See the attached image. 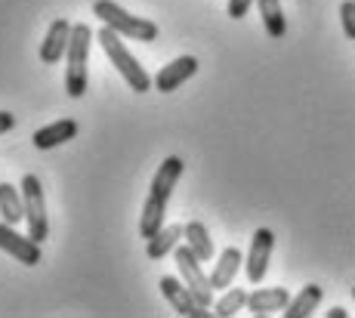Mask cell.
Returning <instances> with one entry per match:
<instances>
[{"label": "cell", "instance_id": "cell-1", "mask_svg": "<svg viewBox=\"0 0 355 318\" xmlns=\"http://www.w3.org/2000/svg\"><path fill=\"white\" fill-rule=\"evenodd\" d=\"M182 170H186V164H182L180 154L164 158V164L155 170V179H152V186H148L146 204H142V213H139V235L142 238H152V235L164 226V213H167L170 195H173Z\"/></svg>", "mask_w": 355, "mask_h": 318}, {"label": "cell", "instance_id": "cell-2", "mask_svg": "<svg viewBox=\"0 0 355 318\" xmlns=\"http://www.w3.org/2000/svg\"><path fill=\"white\" fill-rule=\"evenodd\" d=\"M96 40H99L102 50H105V56L112 59V65L118 69V74L127 80L130 90L133 93H148L152 90L155 84H152V78H148V71L133 59V53L124 46V40H121L118 31L108 28V25H102V28L96 31Z\"/></svg>", "mask_w": 355, "mask_h": 318}, {"label": "cell", "instance_id": "cell-3", "mask_svg": "<svg viewBox=\"0 0 355 318\" xmlns=\"http://www.w3.org/2000/svg\"><path fill=\"white\" fill-rule=\"evenodd\" d=\"M96 40V35L90 31V25L78 22L71 28V44L65 53V93L71 99H80L90 87L87 78V62H90V44Z\"/></svg>", "mask_w": 355, "mask_h": 318}, {"label": "cell", "instance_id": "cell-4", "mask_svg": "<svg viewBox=\"0 0 355 318\" xmlns=\"http://www.w3.org/2000/svg\"><path fill=\"white\" fill-rule=\"evenodd\" d=\"M93 16H96L102 25H108V28H114L118 35H124L130 40H139V44L158 40V25H155L152 19L133 16V12H127L124 6H118L114 0H96V3H93Z\"/></svg>", "mask_w": 355, "mask_h": 318}, {"label": "cell", "instance_id": "cell-5", "mask_svg": "<svg viewBox=\"0 0 355 318\" xmlns=\"http://www.w3.org/2000/svg\"><path fill=\"white\" fill-rule=\"evenodd\" d=\"M22 201H25V222H28V235L37 245H44V238L50 235V222H46V201H44V186L34 173H25L22 182Z\"/></svg>", "mask_w": 355, "mask_h": 318}, {"label": "cell", "instance_id": "cell-6", "mask_svg": "<svg viewBox=\"0 0 355 318\" xmlns=\"http://www.w3.org/2000/svg\"><path fill=\"white\" fill-rule=\"evenodd\" d=\"M176 269H180V279L186 281V288L192 290V297L201 306H214V288H210V275H204L201 260L195 256V250L189 245H176L173 250Z\"/></svg>", "mask_w": 355, "mask_h": 318}, {"label": "cell", "instance_id": "cell-7", "mask_svg": "<svg viewBox=\"0 0 355 318\" xmlns=\"http://www.w3.org/2000/svg\"><path fill=\"white\" fill-rule=\"evenodd\" d=\"M158 288H161L164 300L173 306L176 315H186V318H207V315H214V312H210V306H201V303L192 297V290L186 288V281L176 279V275H164V279L158 281Z\"/></svg>", "mask_w": 355, "mask_h": 318}, {"label": "cell", "instance_id": "cell-8", "mask_svg": "<svg viewBox=\"0 0 355 318\" xmlns=\"http://www.w3.org/2000/svg\"><path fill=\"white\" fill-rule=\"evenodd\" d=\"M272 250H275V232H272V229H257L254 238H250L248 256H244V275H248L250 284H259L266 279Z\"/></svg>", "mask_w": 355, "mask_h": 318}, {"label": "cell", "instance_id": "cell-9", "mask_svg": "<svg viewBox=\"0 0 355 318\" xmlns=\"http://www.w3.org/2000/svg\"><path fill=\"white\" fill-rule=\"evenodd\" d=\"M0 250H6L10 256H16V263L22 266H37L40 263V245L31 235H19L16 226L0 220Z\"/></svg>", "mask_w": 355, "mask_h": 318}, {"label": "cell", "instance_id": "cell-10", "mask_svg": "<svg viewBox=\"0 0 355 318\" xmlns=\"http://www.w3.org/2000/svg\"><path fill=\"white\" fill-rule=\"evenodd\" d=\"M71 28L74 25L68 19H53L46 37L40 40V62L44 65H56L59 59H65L68 44H71Z\"/></svg>", "mask_w": 355, "mask_h": 318}, {"label": "cell", "instance_id": "cell-11", "mask_svg": "<svg viewBox=\"0 0 355 318\" xmlns=\"http://www.w3.org/2000/svg\"><path fill=\"white\" fill-rule=\"evenodd\" d=\"M195 71H198V59L195 56H180V59H173V62L161 65V71L152 78V84H155L158 93H173V90H180Z\"/></svg>", "mask_w": 355, "mask_h": 318}, {"label": "cell", "instance_id": "cell-12", "mask_svg": "<svg viewBox=\"0 0 355 318\" xmlns=\"http://www.w3.org/2000/svg\"><path fill=\"white\" fill-rule=\"evenodd\" d=\"M78 136V121H71V118H62V121H53V124H46V127H40V130H34V148H40V152H50V148H56V145H65L68 139H74Z\"/></svg>", "mask_w": 355, "mask_h": 318}, {"label": "cell", "instance_id": "cell-13", "mask_svg": "<svg viewBox=\"0 0 355 318\" xmlns=\"http://www.w3.org/2000/svg\"><path fill=\"white\" fill-rule=\"evenodd\" d=\"M241 266H244V254L238 247L220 250V256H216V263H214V272H210V288L214 290L232 288V281H235V275Z\"/></svg>", "mask_w": 355, "mask_h": 318}, {"label": "cell", "instance_id": "cell-14", "mask_svg": "<svg viewBox=\"0 0 355 318\" xmlns=\"http://www.w3.org/2000/svg\"><path fill=\"white\" fill-rule=\"evenodd\" d=\"M291 303L288 288H259L254 294H248V309L254 315H269V312H284V306Z\"/></svg>", "mask_w": 355, "mask_h": 318}, {"label": "cell", "instance_id": "cell-15", "mask_svg": "<svg viewBox=\"0 0 355 318\" xmlns=\"http://www.w3.org/2000/svg\"><path fill=\"white\" fill-rule=\"evenodd\" d=\"M180 241H182V226H180V222H173V226H161L152 238H146L148 260H164L167 254H173Z\"/></svg>", "mask_w": 355, "mask_h": 318}, {"label": "cell", "instance_id": "cell-16", "mask_svg": "<svg viewBox=\"0 0 355 318\" xmlns=\"http://www.w3.org/2000/svg\"><path fill=\"white\" fill-rule=\"evenodd\" d=\"M182 238H186V245L195 250V256L201 263L214 260V238H210L207 226H204L201 220H189L186 226H182Z\"/></svg>", "mask_w": 355, "mask_h": 318}, {"label": "cell", "instance_id": "cell-17", "mask_svg": "<svg viewBox=\"0 0 355 318\" xmlns=\"http://www.w3.org/2000/svg\"><path fill=\"white\" fill-rule=\"evenodd\" d=\"M0 220L19 226L25 220V201H22V188L10 186V182H0Z\"/></svg>", "mask_w": 355, "mask_h": 318}, {"label": "cell", "instance_id": "cell-18", "mask_svg": "<svg viewBox=\"0 0 355 318\" xmlns=\"http://www.w3.org/2000/svg\"><path fill=\"white\" fill-rule=\"evenodd\" d=\"M259 6V19H263V28L272 40H282L288 35V19L282 12V0H257Z\"/></svg>", "mask_w": 355, "mask_h": 318}, {"label": "cell", "instance_id": "cell-19", "mask_svg": "<svg viewBox=\"0 0 355 318\" xmlns=\"http://www.w3.org/2000/svg\"><path fill=\"white\" fill-rule=\"evenodd\" d=\"M322 297H324V290L318 288V284H306L297 297H291L288 306H284V318H306V315H312L318 309V303H322Z\"/></svg>", "mask_w": 355, "mask_h": 318}, {"label": "cell", "instance_id": "cell-20", "mask_svg": "<svg viewBox=\"0 0 355 318\" xmlns=\"http://www.w3.org/2000/svg\"><path fill=\"white\" fill-rule=\"evenodd\" d=\"M241 309H248V290L244 288H226V294L220 300H214V315L220 318H232Z\"/></svg>", "mask_w": 355, "mask_h": 318}, {"label": "cell", "instance_id": "cell-21", "mask_svg": "<svg viewBox=\"0 0 355 318\" xmlns=\"http://www.w3.org/2000/svg\"><path fill=\"white\" fill-rule=\"evenodd\" d=\"M340 25H343V35L355 40V0H343L340 3Z\"/></svg>", "mask_w": 355, "mask_h": 318}, {"label": "cell", "instance_id": "cell-22", "mask_svg": "<svg viewBox=\"0 0 355 318\" xmlns=\"http://www.w3.org/2000/svg\"><path fill=\"white\" fill-rule=\"evenodd\" d=\"M254 3H257V0H229V6H226V10H229V19H235V22H238V19H244V16H248V10H250Z\"/></svg>", "mask_w": 355, "mask_h": 318}, {"label": "cell", "instance_id": "cell-23", "mask_svg": "<svg viewBox=\"0 0 355 318\" xmlns=\"http://www.w3.org/2000/svg\"><path fill=\"white\" fill-rule=\"evenodd\" d=\"M12 127H16V114L0 112V136H3V133H10Z\"/></svg>", "mask_w": 355, "mask_h": 318}, {"label": "cell", "instance_id": "cell-24", "mask_svg": "<svg viewBox=\"0 0 355 318\" xmlns=\"http://www.w3.org/2000/svg\"><path fill=\"white\" fill-rule=\"evenodd\" d=\"M327 318H346V309L343 306H334L331 312H327Z\"/></svg>", "mask_w": 355, "mask_h": 318}, {"label": "cell", "instance_id": "cell-25", "mask_svg": "<svg viewBox=\"0 0 355 318\" xmlns=\"http://www.w3.org/2000/svg\"><path fill=\"white\" fill-rule=\"evenodd\" d=\"M352 297H355V288H352Z\"/></svg>", "mask_w": 355, "mask_h": 318}]
</instances>
